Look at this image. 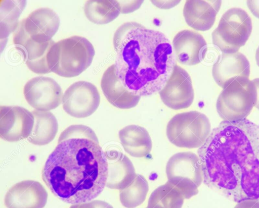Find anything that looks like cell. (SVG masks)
Segmentation results:
<instances>
[{"label": "cell", "mask_w": 259, "mask_h": 208, "mask_svg": "<svg viewBox=\"0 0 259 208\" xmlns=\"http://www.w3.org/2000/svg\"><path fill=\"white\" fill-rule=\"evenodd\" d=\"M203 182L235 202L259 201V125L222 121L198 150Z\"/></svg>", "instance_id": "6da1fadb"}, {"label": "cell", "mask_w": 259, "mask_h": 208, "mask_svg": "<svg viewBox=\"0 0 259 208\" xmlns=\"http://www.w3.org/2000/svg\"><path fill=\"white\" fill-rule=\"evenodd\" d=\"M41 175L51 191L65 202H87L97 197L106 186L108 163L93 129L72 125L63 130Z\"/></svg>", "instance_id": "7a4b0ae2"}, {"label": "cell", "mask_w": 259, "mask_h": 208, "mask_svg": "<svg viewBox=\"0 0 259 208\" xmlns=\"http://www.w3.org/2000/svg\"><path fill=\"white\" fill-rule=\"evenodd\" d=\"M113 45L116 74L130 92L146 96L162 89L176 65L173 47L164 34L142 25Z\"/></svg>", "instance_id": "3957f363"}, {"label": "cell", "mask_w": 259, "mask_h": 208, "mask_svg": "<svg viewBox=\"0 0 259 208\" xmlns=\"http://www.w3.org/2000/svg\"><path fill=\"white\" fill-rule=\"evenodd\" d=\"M95 49L85 37L74 35L55 42L47 56L51 72L64 77L77 76L91 65Z\"/></svg>", "instance_id": "277c9868"}, {"label": "cell", "mask_w": 259, "mask_h": 208, "mask_svg": "<svg viewBox=\"0 0 259 208\" xmlns=\"http://www.w3.org/2000/svg\"><path fill=\"white\" fill-rule=\"evenodd\" d=\"M255 100V87L252 81L249 78L237 77L220 93L217 100V111L224 121H240L250 113Z\"/></svg>", "instance_id": "5b68a950"}, {"label": "cell", "mask_w": 259, "mask_h": 208, "mask_svg": "<svg viewBox=\"0 0 259 208\" xmlns=\"http://www.w3.org/2000/svg\"><path fill=\"white\" fill-rule=\"evenodd\" d=\"M211 132L207 116L196 111L176 114L169 121L166 135L174 145L181 148L201 147Z\"/></svg>", "instance_id": "8992f818"}, {"label": "cell", "mask_w": 259, "mask_h": 208, "mask_svg": "<svg viewBox=\"0 0 259 208\" xmlns=\"http://www.w3.org/2000/svg\"><path fill=\"white\" fill-rule=\"evenodd\" d=\"M252 29V21L247 12L240 8H232L224 13L212 32V43L223 53L238 52L249 38Z\"/></svg>", "instance_id": "52a82bcc"}, {"label": "cell", "mask_w": 259, "mask_h": 208, "mask_svg": "<svg viewBox=\"0 0 259 208\" xmlns=\"http://www.w3.org/2000/svg\"><path fill=\"white\" fill-rule=\"evenodd\" d=\"M165 170L167 182L178 188L184 198L189 199L198 193L203 175L196 154L186 151L174 154L167 162Z\"/></svg>", "instance_id": "ba28073f"}, {"label": "cell", "mask_w": 259, "mask_h": 208, "mask_svg": "<svg viewBox=\"0 0 259 208\" xmlns=\"http://www.w3.org/2000/svg\"><path fill=\"white\" fill-rule=\"evenodd\" d=\"M100 102L97 88L85 81L72 84L65 90L62 97L64 111L76 118H84L92 115L98 109Z\"/></svg>", "instance_id": "9c48e42d"}, {"label": "cell", "mask_w": 259, "mask_h": 208, "mask_svg": "<svg viewBox=\"0 0 259 208\" xmlns=\"http://www.w3.org/2000/svg\"><path fill=\"white\" fill-rule=\"evenodd\" d=\"M23 94L28 103L40 111L54 109L62 102L60 86L49 77L41 76L30 79L24 86Z\"/></svg>", "instance_id": "30bf717a"}, {"label": "cell", "mask_w": 259, "mask_h": 208, "mask_svg": "<svg viewBox=\"0 0 259 208\" xmlns=\"http://www.w3.org/2000/svg\"><path fill=\"white\" fill-rule=\"evenodd\" d=\"M34 124V117L26 109L17 106L0 107V136L8 142L28 138Z\"/></svg>", "instance_id": "8fae6325"}, {"label": "cell", "mask_w": 259, "mask_h": 208, "mask_svg": "<svg viewBox=\"0 0 259 208\" xmlns=\"http://www.w3.org/2000/svg\"><path fill=\"white\" fill-rule=\"evenodd\" d=\"M158 93L163 102L175 110L189 108L192 104L194 98L189 74L177 64L169 78Z\"/></svg>", "instance_id": "7c38bea8"}, {"label": "cell", "mask_w": 259, "mask_h": 208, "mask_svg": "<svg viewBox=\"0 0 259 208\" xmlns=\"http://www.w3.org/2000/svg\"><path fill=\"white\" fill-rule=\"evenodd\" d=\"M13 42L24 54L28 68L33 72L47 74L51 72L47 56L50 48L55 43L52 39L42 43L34 41L25 31L22 21L13 34Z\"/></svg>", "instance_id": "4fadbf2b"}, {"label": "cell", "mask_w": 259, "mask_h": 208, "mask_svg": "<svg viewBox=\"0 0 259 208\" xmlns=\"http://www.w3.org/2000/svg\"><path fill=\"white\" fill-rule=\"evenodd\" d=\"M48 193L38 181L26 180L18 182L6 193L4 203L7 208H44Z\"/></svg>", "instance_id": "5bb4252c"}, {"label": "cell", "mask_w": 259, "mask_h": 208, "mask_svg": "<svg viewBox=\"0 0 259 208\" xmlns=\"http://www.w3.org/2000/svg\"><path fill=\"white\" fill-rule=\"evenodd\" d=\"M172 47L175 57L180 63L192 66L203 60L207 50V43L200 33L183 30L175 36Z\"/></svg>", "instance_id": "9a60e30c"}, {"label": "cell", "mask_w": 259, "mask_h": 208, "mask_svg": "<svg viewBox=\"0 0 259 208\" xmlns=\"http://www.w3.org/2000/svg\"><path fill=\"white\" fill-rule=\"evenodd\" d=\"M21 21L30 37L39 43L51 40L60 25L58 15L49 8L35 10Z\"/></svg>", "instance_id": "2e32d148"}, {"label": "cell", "mask_w": 259, "mask_h": 208, "mask_svg": "<svg viewBox=\"0 0 259 208\" xmlns=\"http://www.w3.org/2000/svg\"><path fill=\"white\" fill-rule=\"evenodd\" d=\"M212 75L217 84L224 88L237 77L249 78L250 64L241 53H223L213 65Z\"/></svg>", "instance_id": "e0dca14e"}, {"label": "cell", "mask_w": 259, "mask_h": 208, "mask_svg": "<svg viewBox=\"0 0 259 208\" xmlns=\"http://www.w3.org/2000/svg\"><path fill=\"white\" fill-rule=\"evenodd\" d=\"M108 163V177L106 187L122 190L131 183L136 177L134 166L129 158L116 149L105 151Z\"/></svg>", "instance_id": "ac0fdd59"}, {"label": "cell", "mask_w": 259, "mask_h": 208, "mask_svg": "<svg viewBox=\"0 0 259 208\" xmlns=\"http://www.w3.org/2000/svg\"><path fill=\"white\" fill-rule=\"evenodd\" d=\"M101 87L107 100L119 109L133 108L138 105L141 98L132 94L123 85L116 74L114 64L109 66L104 72Z\"/></svg>", "instance_id": "d6986e66"}, {"label": "cell", "mask_w": 259, "mask_h": 208, "mask_svg": "<svg viewBox=\"0 0 259 208\" xmlns=\"http://www.w3.org/2000/svg\"><path fill=\"white\" fill-rule=\"evenodd\" d=\"M221 4V1H187L183 9L185 20L195 30H208L213 26Z\"/></svg>", "instance_id": "ffe728a7"}, {"label": "cell", "mask_w": 259, "mask_h": 208, "mask_svg": "<svg viewBox=\"0 0 259 208\" xmlns=\"http://www.w3.org/2000/svg\"><path fill=\"white\" fill-rule=\"evenodd\" d=\"M118 136L124 150L130 155L142 158L150 153L152 140L145 128L136 125H128L119 130Z\"/></svg>", "instance_id": "44dd1931"}, {"label": "cell", "mask_w": 259, "mask_h": 208, "mask_svg": "<svg viewBox=\"0 0 259 208\" xmlns=\"http://www.w3.org/2000/svg\"><path fill=\"white\" fill-rule=\"evenodd\" d=\"M34 124L27 141L39 146L48 144L55 137L58 123L55 116L50 112L33 110Z\"/></svg>", "instance_id": "7402d4cb"}, {"label": "cell", "mask_w": 259, "mask_h": 208, "mask_svg": "<svg viewBox=\"0 0 259 208\" xmlns=\"http://www.w3.org/2000/svg\"><path fill=\"white\" fill-rule=\"evenodd\" d=\"M87 18L97 24H105L114 20L120 13L118 1H88L84 6Z\"/></svg>", "instance_id": "603a6c76"}, {"label": "cell", "mask_w": 259, "mask_h": 208, "mask_svg": "<svg viewBox=\"0 0 259 208\" xmlns=\"http://www.w3.org/2000/svg\"><path fill=\"white\" fill-rule=\"evenodd\" d=\"M26 5V1H1V39L6 38L18 27L19 18Z\"/></svg>", "instance_id": "cb8c5ba5"}, {"label": "cell", "mask_w": 259, "mask_h": 208, "mask_svg": "<svg viewBox=\"0 0 259 208\" xmlns=\"http://www.w3.org/2000/svg\"><path fill=\"white\" fill-rule=\"evenodd\" d=\"M184 197L181 191L167 182L151 194L147 208H182Z\"/></svg>", "instance_id": "d4e9b609"}, {"label": "cell", "mask_w": 259, "mask_h": 208, "mask_svg": "<svg viewBox=\"0 0 259 208\" xmlns=\"http://www.w3.org/2000/svg\"><path fill=\"white\" fill-rule=\"evenodd\" d=\"M148 190L146 179L142 175L136 174L133 181L120 190V201L126 208H135L145 201Z\"/></svg>", "instance_id": "484cf974"}, {"label": "cell", "mask_w": 259, "mask_h": 208, "mask_svg": "<svg viewBox=\"0 0 259 208\" xmlns=\"http://www.w3.org/2000/svg\"><path fill=\"white\" fill-rule=\"evenodd\" d=\"M137 22H127L121 25L115 31L113 37V43L119 41L130 30L141 26Z\"/></svg>", "instance_id": "4316f807"}, {"label": "cell", "mask_w": 259, "mask_h": 208, "mask_svg": "<svg viewBox=\"0 0 259 208\" xmlns=\"http://www.w3.org/2000/svg\"><path fill=\"white\" fill-rule=\"evenodd\" d=\"M143 1H118L120 8V13L127 14L138 9Z\"/></svg>", "instance_id": "83f0119b"}, {"label": "cell", "mask_w": 259, "mask_h": 208, "mask_svg": "<svg viewBox=\"0 0 259 208\" xmlns=\"http://www.w3.org/2000/svg\"><path fill=\"white\" fill-rule=\"evenodd\" d=\"M69 208H113V207L104 201L95 200L87 202L74 204Z\"/></svg>", "instance_id": "f1b7e54d"}, {"label": "cell", "mask_w": 259, "mask_h": 208, "mask_svg": "<svg viewBox=\"0 0 259 208\" xmlns=\"http://www.w3.org/2000/svg\"><path fill=\"white\" fill-rule=\"evenodd\" d=\"M151 2L159 8L167 9L176 6L180 2V1H151Z\"/></svg>", "instance_id": "f546056e"}, {"label": "cell", "mask_w": 259, "mask_h": 208, "mask_svg": "<svg viewBox=\"0 0 259 208\" xmlns=\"http://www.w3.org/2000/svg\"><path fill=\"white\" fill-rule=\"evenodd\" d=\"M234 208H259V201L251 199L242 200L238 202Z\"/></svg>", "instance_id": "4dcf8cb0"}, {"label": "cell", "mask_w": 259, "mask_h": 208, "mask_svg": "<svg viewBox=\"0 0 259 208\" xmlns=\"http://www.w3.org/2000/svg\"><path fill=\"white\" fill-rule=\"evenodd\" d=\"M246 4L252 14L259 19V0H248Z\"/></svg>", "instance_id": "1f68e13d"}, {"label": "cell", "mask_w": 259, "mask_h": 208, "mask_svg": "<svg viewBox=\"0 0 259 208\" xmlns=\"http://www.w3.org/2000/svg\"><path fill=\"white\" fill-rule=\"evenodd\" d=\"M255 91V100L254 107L259 110V78H255L252 80Z\"/></svg>", "instance_id": "d6a6232c"}, {"label": "cell", "mask_w": 259, "mask_h": 208, "mask_svg": "<svg viewBox=\"0 0 259 208\" xmlns=\"http://www.w3.org/2000/svg\"><path fill=\"white\" fill-rule=\"evenodd\" d=\"M255 60L257 65L259 67V46L256 50L255 52Z\"/></svg>", "instance_id": "836d02e7"}, {"label": "cell", "mask_w": 259, "mask_h": 208, "mask_svg": "<svg viewBox=\"0 0 259 208\" xmlns=\"http://www.w3.org/2000/svg\"><path fill=\"white\" fill-rule=\"evenodd\" d=\"M146 208H147V207H146Z\"/></svg>", "instance_id": "e575fe53"}]
</instances>
